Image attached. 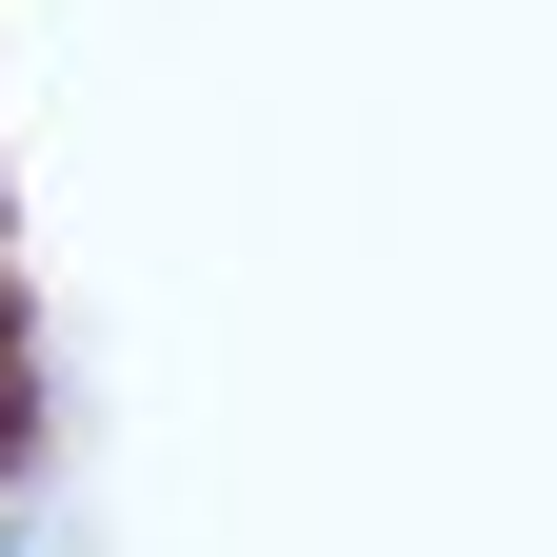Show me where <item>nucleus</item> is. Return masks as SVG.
<instances>
[]
</instances>
